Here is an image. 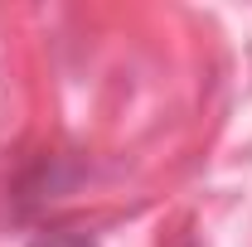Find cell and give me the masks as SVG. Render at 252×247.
<instances>
[{"mask_svg": "<svg viewBox=\"0 0 252 247\" xmlns=\"http://www.w3.org/2000/svg\"><path fill=\"white\" fill-rule=\"evenodd\" d=\"M39 247H93L88 238H49V243H39Z\"/></svg>", "mask_w": 252, "mask_h": 247, "instance_id": "6da1fadb", "label": "cell"}]
</instances>
